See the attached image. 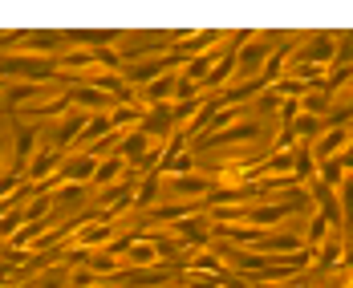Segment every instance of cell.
Returning a JSON list of instances; mask_svg holds the SVG:
<instances>
[{"label": "cell", "mask_w": 353, "mask_h": 288, "mask_svg": "<svg viewBox=\"0 0 353 288\" xmlns=\"http://www.w3.org/2000/svg\"><path fill=\"white\" fill-rule=\"evenodd\" d=\"M183 272H195V276H219V272H228V264L219 260V252L212 248H203V252H183Z\"/></svg>", "instance_id": "e0dca14e"}, {"label": "cell", "mask_w": 353, "mask_h": 288, "mask_svg": "<svg viewBox=\"0 0 353 288\" xmlns=\"http://www.w3.org/2000/svg\"><path fill=\"white\" fill-rule=\"evenodd\" d=\"M329 236H333V227L325 223V216H317V212H313V216H309V232L301 236V240H305V248H321Z\"/></svg>", "instance_id": "484cf974"}, {"label": "cell", "mask_w": 353, "mask_h": 288, "mask_svg": "<svg viewBox=\"0 0 353 288\" xmlns=\"http://www.w3.org/2000/svg\"><path fill=\"white\" fill-rule=\"evenodd\" d=\"M85 122H90V114H81V110H73V114H65L53 130H49V146L53 150H73L77 146V138H81V130H85Z\"/></svg>", "instance_id": "52a82bcc"}, {"label": "cell", "mask_w": 353, "mask_h": 288, "mask_svg": "<svg viewBox=\"0 0 353 288\" xmlns=\"http://www.w3.org/2000/svg\"><path fill=\"white\" fill-rule=\"evenodd\" d=\"M159 183H163L159 171H142L139 187H134V207H139V212H150V207H154V199H159Z\"/></svg>", "instance_id": "cb8c5ba5"}, {"label": "cell", "mask_w": 353, "mask_h": 288, "mask_svg": "<svg viewBox=\"0 0 353 288\" xmlns=\"http://www.w3.org/2000/svg\"><path fill=\"white\" fill-rule=\"evenodd\" d=\"M81 199H85V187H61L57 195H53V207H65V216L81 207Z\"/></svg>", "instance_id": "f1b7e54d"}, {"label": "cell", "mask_w": 353, "mask_h": 288, "mask_svg": "<svg viewBox=\"0 0 353 288\" xmlns=\"http://www.w3.org/2000/svg\"><path fill=\"white\" fill-rule=\"evenodd\" d=\"M110 240H114V223L90 219L85 227H77V232L70 236V248H81V252H102Z\"/></svg>", "instance_id": "9c48e42d"}, {"label": "cell", "mask_w": 353, "mask_h": 288, "mask_svg": "<svg viewBox=\"0 0 353 288\" xmlns=\"http://www.w3.org/2000/svg\"><path fill=\"white\" fill-rule=\"evenodd\" d=\"M70 106H77L81 114H110V110H114V98L102 94V90H94V85H73Z\"/></svg>", "instance_id": "9a60e30c"}, {"label": "cell", "mask_w": 353, "mask_h": 288, "mask_svg": "<svg viewBox=\"0 0 353 288\" xmlns=\"http://www.w3.org/2000/svg\"><path fill=\"white\" fill-rule=\"evenodd\" d=\"M341 264H345V236L341 232H333L321 248H313V272H341Z\"/></svg>", "instance_id": "30bf717a"}, {"label": "cell", "mask_w": 353, "mask_h": 288, "mask_svg": "<svg viewBox=\"0 0 353 288\" xmlns=\"http://www.w3.org/2000/svg\"><path fill=\"white\" fill-rule=\"evenodd\" d=\"M179 276H183V268H175V264H154V268H126L122 264V272L110 285L114 288H163V285H179Z\"/></svg>", "instance_id": "6da1fadb"}, {"label": "cell", "mask_w": 353, "mask_h": 288, "mask_svg": "<svg viewBox=\"0 0 353 288\" xmlns=\"http://www.w3.org/2000/svg\"><path fill=\"white\" fill-rule=\"evenodd\" d=\"M171 191L179 195V203H199V199H208L215 191V179L203 175V171H195V175H171Z\"/></svg>", "instance_id": "ba28073f"}, {"label": "cell", "mask_w": 353, "mask_h": 288, "mask_svg": "<svg viewBox=\"0 0 353 288\" xmlns=\"http://www.w3.org/2000/svg\"><path fill=\"white\" fill-rule=\"evenodd\" d=\"M122 264H126V268H154V264H159V252H154V244H150V236H146V232L134 236V244L126 248Z\"/></svg>", "instance_id": "d6986e66"}, {"label": "cell", "mask_w": 353, "mask_h": 288, "mask_svg": "<svg viewBox=\"0 0 353 288\" xmlns=\"http://www.w3.org/2000/svg\"><path fill=\"white\" fill-rule=\"evenodd\" d=\"M252 288H292V285H252Z\"/></svg>", "instance_id": "d590c367"}, {"label": "cell", "mask_w": 353, "mask_h": 288, "mask_svg": "<svg viewBox=\"0 0 353 288\" xmlns=\"http://www.w3.org/2000/svg\"><path fill=\"white\" fill-rule=\"evenodd\" d=\"M122 37V29H65V41L77 49H118Z\"/></svg>", "instance_id": "8fae6325"}, {"label": "cell", "mask_w": 353, "mask_h": 288, "mask_svg": "<svg viewBox=\"0 0 353 288\" xmlns=\"http://www.w3.org/2000/svg\"><path fill=\"white\" fill-rule=\"evenodd\" d=\"M175 85H179V73H163V77H154V81H146L139 94L142 106H171L175 102Z\"/></svg>", "instance_id": "5bb4252c"}, {"label": "cell", "mask_w": 353, "mask_h": 288, "mask_svg": "<svg viewBox=\"0 0 353 288\" xmlns=\"http://www.w3.org/2000/svg\"><path fill=\"white\" fill-rule=\"evenodd\" d=\"M142 114H146V106H142V102L114 106V110H110V122H114V130H118V134H126V130H139V126H142Z\"/></svg>", "instance_id": "603a6c76"}, {"label": "cell", "mask_w": 353, "mask_h": 288, "mask_svg": "<svg viewBox=\"0 0 353 288\" xmlns=\"http://www.w3.org/2000/svg\"><path fill=\"white\" fill-rule=\"evenodd\" d=\"M21 187H25V175L21 171H0V203H12L17 195H21ZM17 207V203H12Z\"/></svg>", "instance_id": "83f0119b"}, {"label": "cell", "mask_w": 353, "mask_h": 288, "mask_svg": "<svg viewBox=\"0 0 353 288\" xmlns=\"http://www.w3.org/2000/svg\"><path fill=\"white\" fill-rule=\"evenodd\" d=\"M219 61V49H212V53H199V57H191V61H183V70H179V77L183 81H191L195 90L208 81V73H212V65Z\"/></svg>", "instance_id": "44dd1931"}, {"label": "cell", "mask_w": 353, "mask_h": 288, "mask_svg": "<svg viewBox=\"0 0 353 288\" xmlns=\"http://www.w3.org/2000/svg\"><path fill=\"white\" fill-rule=\"evenodd\" d=\"M260 134H264V126H260L256 118H244V122H232V126H223V130H208L203 138H195V143H191V154H199V150H215V146L256 143Z\"/></svg>", "instance_id": "7a4b0ae2"}, {"label": "cell", "mask_w": 353, "mask_h": 288, "mask_svg": "<svg viewBox=\"0 0 353 288\" xmlns=\"http://www.w3.org/2000/svg\"><path fill=\"white\" fill-rule=\"evenodd\" d=\"M329 110H333V98L321 94V90H309V94L301 98V114H309V118H325Z\"/></svg>", "instance_id": "d4e9b609"}, {"label": "cell", "mask_w": 353, "mask_h": 288, "mask_svg": "<svg viewBox=\"0 0 353 288\" xmlns=\"http://www.w3.org/2000/svg\"><path fill=\"white\" fill-rule=\"evenodd\" d=\"M61 45H70L65 41V29H25V41H21L17 53H25V57H49Z\"/></svg>", "instance_id": "5b68a950"}, {"label": "cell", "mask_w": 353, "mask_h": 288, "mask_svg": "<svg viewBox=\"0 0 353 288\" xmlns=\"http://www.w3.org/2000/svg\"><path fill=\"white\" fill-rule=\"evenodd\" d=\"M8 85H12V81H4V77H0V94H4V90H8Z\"/></svg>", "instance_id": "f35d334b"}, {"label": "cell", "mask_w": 353, "mask_h": 288, "mask_svg": "<svg viewBox=\"0 0 353 288\" xmlns=\"http://www.w3.org/2000/svg\"><path fill=\"white\" fill-rule=\"evenodd\" d=\"M0 167H4V134H0Z\"/></svg>", "instance_id": "8d00e7d4"}, {"label": "cell", "mask_w": 353, "mask_h": 288, "mask_svg": "<svg viewBox=\"0 0 353 288\" xmlns=\"http://www.w3.org/2000/svg\"><path fill=\"white\" fill-rule=\"evenodd\" d=\"M45 94H49V85H37V81H12V85L4 90V114L12 118V114H21V110H29V106H41Z\"/></svg>", "instance_id": "8992f818"}, {"label": "cell", "mask_w": 353, "mask_h": 288, "mask_svg": "<svg viewBox=\"0 0 353 288\" xmlns=\"http://www.w3.org/2000/svg\"><path fill=\"white\" fill-rule=\"evenodd\" d=\"M276 118H281V126H292V122L301 118V102H296V98H288V102H281V110H276Z\"/></svg>", "instance_id": "836d02e7"}, {"label": "cell", "mask_w": 353, "mask_h": 288, "mask_svg": "<svg viewBox=\"0 0 353 288\" xmlns=\"http://www.w3.org/2000/svg\"><path fill=\"white\" fill-rule=\"evenodd\" d=\"M248 110H260V114H276V110H281V98H276L272 90H264V94H260V98H256V102H252Z\"/></svg>", "instance_id": "d6a6232c"}, {"label": "cell", "mask_w": 353, "mask_h": 288, "mask_svg": "<svg viewBox=\"0 0 353 288\" xmlns=\"http://www.w3.org/2000/svg\"><path fill=\"white\" fill-rule=\"evenodd\" d=\"M345 98H350V102H353V81H350V85H345Z\"/></svg>", "instance_id": "74e56055"}, {"label": "cell", "mask_w": 353, "mask_h": 288, "mask_svg": "<svg viewBox=\"0 0 353 288\" xmlns=\"http://www.w3.org/2000/svg\"><path fill=\"white\" fill-rule=\"evenodd\" d=\"M179 285H183V288H219L212 276H195V272H183V276H179Z\"/></svg>", "instance_id": "e575fe53"}, {"label": "cell", "mask_w": 353, "mask_h": 288, "mask_svg": "<svg viewBox=\"0 0 353 288\" xmlns=\"http://www.w3.org/2000/svg\"><path fill=\"white\" fill-rule=\"evenodd\" d=\"M309 45L301 53L288 57V65H317V70H329L337 61V33H309L305 37Z\"/></svg>", "instance_id": "3957f363"}, {"label": "cell", "mask_w": 353, "mask_h": 288, "mask_svg": "<svg viewBox=\"0 0 353 288\" xmlns=\"http://www.w3.org/2000/svg\"><path fill=\"white\" fill-rule=\"evenodd\" d=\"M65 110H73V106H70V85H65L61 94H53L49 102H41V106H29V110H21V114H29V118H33V126H37L41 118H61Z\"/></svg>", "instance_id": "7402d4cb"}, {"label": "cell", "mask_w": 353, "mask_h": 288, "mask_svg": "<svg viewBox=\"0 0 353 288\" xmlns=\"http://www.w3.org/2000/svg\"><path fill=\"white\" fill-rule=\"evenodd\" d=\"M37 138H41V130L29 126L21 114H12V171L25 175V167L33 163V154H37Z\"/></svg>", "instance_id": "277c9868"}, {"label": "cell", "mask_w": 353, "mask_h": 288, "mask_svg": "<svg viewBox=\"0 0 353 288\" xmlns=\"http://www.w3.org/2000/svg\"><path fill=\"white\" fill-rule=\"evenodd\" d=\"M126 171H130V167H126L118 154H110V158H98V171H94V183H90V187H94V191H106V187H114V183L126 179Z\"/></svg>", "instance_id": "ffe728a7"}, {"label": "cell", "mask_w": 353, "mask_h": 288, "mask_svg": "<svg viewBox=\"0 0 353 288\" xmlns=\"http://www.w3.org/2000/svg\"><path fill=\"white\" fill-rule=\"evenodd\" d=\"M139 130L146 134V138H150V143H163V138H171V134H175V118H171V106H146Z\"/></svg>", "instance_id": "4fadbf2b"}, {"label": "cell", "mask_w": 353, "mask_h": 288, "mask_svg": "<svg viewBox=\"0 0 353 288\" xmlns=\"http://www.w3.org/2000/svg\"><path fill=\"white\" fill-rule=\"evenodd\" d=\"M61 163H65V154H61V150H53V146H37L33 163L25 167V183H29V179H33V183L53 179V175L61 171Z\"/></svg>", "instance_id": "7c38bea8"}, {"label": "cell", "mask_w": 353, "mask_h": 288, "mask_svg": "<svg viewBox=\"0 0 353 288\" xmlns=\"http://www.w3.org/2000/svg\"><path fill=\"white\" fill-rule=\"evenodd\" d=\"M317 179L325 183L329 191H341V183L350 179V175H345V167H341L337 158H329V163H321V167H317Z\"/></svg>", "instance_id": "4316f807"}, {"label": "cell", "mask_w": 353, "mask_h": 288, "mask_svg": "<svg viewBox=\"0 0 353 288\" xmlns=\"http://www.w3.org/2000/svg\"><path fill=\"white\" fill-rule=\"evenodd\" d=\"M333 65H353V29L350 33H337V61Z\"/></svg>", "instance_id": "4dcf8cb0"}, {"label": "cell", "mask_w": 353, "mask_h": 288, "mask_svg": "<svg viewBox=\"0 0 353 288\" xmlns=\"http://www.w3.org/2000/svg\"><path fill=\"white\" fill-rule=\"evenodd\" d=\"M21 227H25V212L17 207V212H8V216L0 219V240H12V236H17Z\"/></svg>", "instance_id": "f546056e"}, {"label": "cell", "mask_w": 353, "mask_h": 288, "mask_svg": "<svg viewBox=\"0 0 353 288\" xmlns=\"http://www.w3.org/2000/svg\"><path fill=\"white\" fill-rule=\"evenodd\" d=\"M195 171H199V167H195V154H191V150H187V154H179L175 163L167 167V175H195Z\"/></svg>", "instance_id": "1f68e13d"}, {"label": "cell", "mask_w": 353, "mask_h": 288, "mask_svg": "<svg viewBox=\"0 0 353 288\" xmlns=\"http://www.w3.org/2000/svg\"><path fill=\"white\" fill-rule=\"evenodd\" d=\"M345 146H350V130H321V138L309 150H313V158L321 163H329V158H341L345 154Z\"/></svg>", "instance_id": "2e32d148"}, {"label": "cell", "mask_w": 353, "mask_h": 288, "mask_svg": "<svg viewBox=\"0 0 353 288\" xmlns=\"http://www.w3.org/2000/svg\"><path fill=\"white\" fill-rule=\"evenodd\" d=\"M305 248V240L301 236H288V232H276V236H264L260 244H256V252L268 256V260H276V256H292Z\"/></svg>", "instance_id": "ac0fdd59"}]
</instances>
